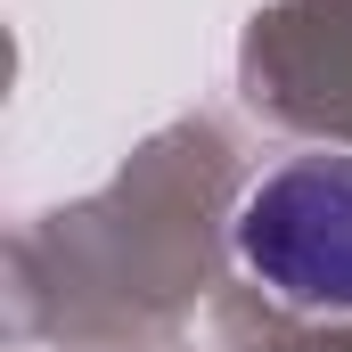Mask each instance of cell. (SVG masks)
I'll return each instance as SVG.
<instances>
[{
	"mask_svg": "<svg viewBox=\"0 0 352 352\" xmlns=\"http://www.w3.org/2000/svg\"><path fill=\"white\" fill-rule=\"evenodd\" d=\"M238 254L303 311H352V156H287L238 205Z\"/></svg>",
	"mask_w": 352,
	"mask_h": 352,
	"instance_id": "1",
	"label": "cell"
}]
</instances>
